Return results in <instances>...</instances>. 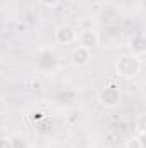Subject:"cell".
I'll return each mask as SVG.
<instances>
[{"label": "cell", "instance_id": "cell-7", "mask_svg": "<svg viewBox=\"0 0 146 148\" xmlns=\"http://www.w3.org/2000/svg\"><path fill=\"white\" fill-rule=\"evenodd\" d=\"M145 47H146V41H145L143 33H136V35L131 36V40H129V48H131V53L132 55L141 57L145 53Z\"/></svg>", "mask_w": 146, "mask_h": 148}, {"label": "cell", "instance_id": "cell-4", "mask_svg": "<svg viewBox=\"0 0 146 148\" xmlns=\"http://www.w3.org/2000/svg\"><path fill=\"white\" fill-rule=\"evenodd\" d=\"M76 41L79 43V47L91 50V48H95V47L100 45L102 38H100V33H98L96 29L88 28V29H83V31L77 33V40H76Z\"/></svg>", "mask_w": 146, "mask_h": 148}, {"label": "cell", "instance_id": "cell-9", "mask_svg": "<svg viewBox=\"0 0 146 148\" xmlns=\"http://www.w3.org/2000/svg\"><path fill=\"white\" fill-rule=\"evenodd\" d=\"M136 134H139V136H145L146 133V115L145 114H141L138 119H136Z\"/></svg>", "mask_w": 146, "mask_h": 148}, {"label": "cell", "instance_id": "cell-12", "mask_svg": "<svg viewBox=\"0 0 146 148\" xmlns=\"http://www.w3.org/2000/svg\"><path fill=\"white\" fill-rule=\"evenodd\" d=\"M0 148H12V141L7 136H0Z\"/></svg>", "mask_w": 146, "mask_h": 148}, {"label": "cell", "instance_id": "cell-3", "mask_svg": "<svg viewBox=\"0 0 146 148\" xmlns=\"http://www.w3.org/2000/svg\"><path fill=\"white\" fill-rule=\"evenodd\" d=\"M76 40H77V31H76V28L71 26V24H60L55 29V41L59 45L67 47V45L76 43Z\"/></svg>", "mask_w": 146, "mask_h": 148}, {"label": "cell", "instance_id": "cell-2", "mask_svg": "<svg viewBox=\"0 0 146 148\" xmlns=\"http://www.w3.org/2000/svg\"><path fill=\"white\" fill-rule=\"evenodd\" d=\"M98 102L105 109H115L120 103V90L117 84H107L98 93Z\"/></svg>", "mask_w": 146, "mask_h": 148}, {"label": "cell", "instance_id": "cell-11", "mask_svg": "<svg viewBox=\"0 0 146 148\" xmlns=\"http://www.w3.org/2000/svg\"><path fill=\"white\" fill-rule=\"evenodd\" d=\"M41 5H45V7H48V9H53V7H57L59 3H60V0H38Z\"/></svg>", "mask_w": 146, "mask_h": 148}, {"label": "cell", "instance_id": "cell-6", "mask_svg": "<svg viewBox=\"0 0 146 148\" xmlns=\"http://www.w3.org/2000/svg\"><path fill=\"white\" fill-rule=\"evenodd\" d=\"M71 62H72L76 67H86L91 62V50L83 48V47H77L72 52V55H71Z\"/></svg>", "mask_w": 146, "mask_h": 148}, {"label": "cell", "instance_id": "cell-8", "mask_svg": "<svg viewBox=\"0 0 146 148\" xmlns=\"http://www.w3.org/2000/svg\"><path fill=\"white\" fill-rule=\"evenodd\" d=\"M126 148H145V136H139V134L129 136L126 141Z\"/></svg>", "mask_w": 146, "mask_h": 148}, {"label": "cell", "instance_id": "cell-5", "mask_svg": "<svg viewBox=\"0 0 146 148\" xmlns=\"http://www.w3.org/2000/svg\"><path fill=\"white\" fill-rule=\"evenodd\" d=\"M38 66L43 71H53L57 66V55L52 48H43L38 55Z\"/></svg>", "mask_w": 146, "mask_h": 148}, {"label": "cell", "instance_id": "cell-10", "mask_svg": "<svg viewBox=\"0 0 146 148\" xmlns=\"http://www.w3.org/2000/svg\"><path fill=\"white\" fill-rule=\"evenodd\" d=\"M10 141H12V148H28L21 136H14V138H10Z\"/></svg>", "mask_w": 146, "mask_h": 148}, {"label": "cell", "instance_id": "cell-1", "mask_svg": "<svg viewBox=\"0 0 146 148\" xmlns=\"http://www.w3.org/2000/svg\"><path fill=\"white\" fill-rule=\"evenodd\" d=\"M143 69V62L141 57L132 55V53H124L117 59L115 62V73L124 79H134L138 77Z\"/></svg>", "mask_w": 146, "mask_h": 148}]
</instances>
